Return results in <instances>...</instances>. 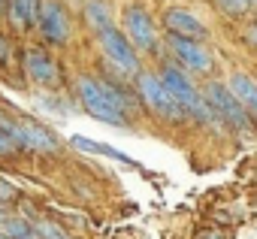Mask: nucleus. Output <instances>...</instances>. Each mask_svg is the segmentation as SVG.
I'll list each match as a JSON object with an SVG mask.
<instances>
[{
    "label": "nucleus",
    "mask_w": 257,
    "mask_h": 239,
    "mask_svg": "<svg viewBox=\"0 0 257 239\" xmlns=\"http://www.w3.org/2000/svg\"><path fill=\"white\" fill-rule=\"evenodd\" d=\"M73 97H76L79 109H82L85 115H91L94 122H103V125H109V128H131V125H134V118L127 115V112H121V109L109 100V94L103 91L97 73H79V76L73 79Z\"/></svg>",
    "instance_id": "nucleus-1"
},
{
    "label": "nucleus",
    "mask_w": 257,
    "mask_h": 239,
    "mask_svg": "<svg viewBox=\"0 0 257 239\" xmlns=\"http://www.w3.org/2000/svg\"><path fill=\"white\" fill-rule=\"evenodd\" d=\"M134 85H137V97L143 103V112H149L158 122H167V125H182L188 122V112L176 103V97L170 94V88L164 85L161 73L155 70H140L134 76Z\"/></svg>",
    "instance_id": "nucleus-2"
},
{
    "label": "nucleus",
    "mask_w": 257,
    "mask_h": 239,
    "mask_svg": "<svg viewBox=\"0 0 257 239\" xmlns=\"http://www.w3.org/2000/svg\"><path fill=\"white\" fill-rule=\"evenodd\" d=\"M118 28L127 34L143 55L149 58H164V31H158V22L155 16L143 7V4H124L121 7V16H118Z\"/></svg>",
    "instance_id": "nucleus-3"
},
{
    "label": "nucleus",
    "mask_w": 257,
    "mask_h": 239,
    "mask_svg": "<svg viewBox=\"0 0 257 239\" xmlns=\"http://www.w3.org/2000/svg\"><path fill=\"white\" fill-rule=\"evenodd\" d=\"M22 73L37 91H61L64 88V64L46 43H28L22 49Z\"/></svg>",
    "instance_id": "nucleus-4"
},
{
    "label": "nucleus",
    "mask_w": 257,
    "mask_h": 239,
    "mask_svg": "<svg viewBox=\"0 0 257 239\" xmlns=\"http://www.w3.org/2000/svg\"><path fill=\"white\" fill-rule=\"evenodd\" d=\"M203 97L212 103V109L224 118V125L230 128V131H251L254 128V115H251V109L230 91V85L227 82H218V79H209L206 85H203Z\"/></svg>",
    "instance_id": "nucleus-5"
},
{
    "label": "nucleus",
    "mask_w": 257,
    "mask_h": 239,
    "mask_svg": "<svg viewBox=\"0 0 257 239\" xmlns=\"http://www.w3.org/2000/svg\"><path fill=\"white\" fill-rule=\"evenodd\" d=\"M97 43H100V55H103L109 64H115L121 73H127L131 79L143 70V52H140L131 40H127V34H124L118 25L103 28V31L97 34Z\"/></svg>",
    "instance_id": "nucleus-6"
},
{
    "label": "nucleus",
    "mask_w": 257,
    "mask_h": 239,
    "mask_svg": "<svg viewBox=\"0 0 257 239\" xmlns=\"http://www.w3.org/2000/svg\"><path fill=\"white\" fill-rule=\"evenodd\" d=\"M164 52L194 76H212L215 73V55L206 43H197V40L164 31Z\"/></svg>",
    "instance_id": "nucleus-7"
},
{
    "label": "nucleus",
    "mask_w": 257,
    "mask_h": 239,
    "mask_svg": "<svg viewBox=\"0 0 257 239\" xmlns=\"http://www.w3.org/2000/svg\"><path fill=\"white\" fill-rule=\"evenodd\" d=\"M37 37L46 46H55V49H67L70 46V40H73V19L67 13L64 0H43V10H40V19H37Z\"/></svg>",
    "instance_id": "nucleus-8"
},
{
    "label": "nucleus",
    "mask_w": 257,
    "mask_h": 239,
    "mask_svg": "<svg viewBox=\"0 0 257 239\" xmlns=\"http://www.w3.org/2000/svg\"><path fill=\"white\" fill-rule=\"evenodd\" d=\"M13 137L19 140V146L25 152H34V155H58L61 152V137L52 128L34 122V118H19Z\"/></svg>",
    "instance_id": "nucleus-9"
},
{
    "label": "nucleus",
    "mask_w": 257,
    "mask_h": 239,
    "mask_svg": "<svg viewBox=\"0 0 257 239\" xmlns=\"http://www.w3.org/2000/svg\"><path fill=\"white\" fill-rule=\"evenodd\" d=\"M161 28L167 34H179V37H188V40H197V43H209V28L185 7H167L161 13Z\"/></svg>",
    "instance_id": "nucleus-10"
},
{
    "label": "nucleus",
    "mask_w": 257,
    "mask_h": 239,
    "mask_svg": "<svg viewBox=\"0 0 257 239\" xmlns=\"http://www.w3.org/2000/svg\"><path fill=\"white\" fill-rule=\"evenodd\" d=\"M43 10V0H10L7 7V31L16 37H28L37 31V19Z\"/></svg>",
    "instance_id": "nucleus-11"
},
{
    "label": "nucleus",
    "mask_w": 257,
    "mask_h": 239,
    "mask_svg": "<svg viewBox=\"0 0 257 239\" xmlns=\"http://www.w3.org/2000/svg\"><path fill=\"white\" fill-rule=\"evenodd\" d=\"M82 16H85V28L97 37L103 28L115 25L112 22V0H85L82 4Z\"/></svg>",
    "instance_id": "nucleus-12"
},
{
    "label": "nucleus",
    "mask_w": 257,
    "mask_h": 239,
    "mask_svg": "<svg viewBox=\"0 0 257 239\" xmlns=\"http://www.w3.org/2000/svg\"><path fill=\"white\" fill-rule=\"evenodd\" d=\"M227 79H230V82H227L230 91L254 112V109H257V76H254V73H245V70H236V73H230Z\"/></svg>",
    "instance_id": "nucleus-13"
},
{
    "label": "nucleus",
    "mask_w": 257,
    "mask_h": 239,
    "mask_svg": "<svg viewBox=\"0 0 257 239\" xmlns=\"http://www.w3.org/2000/svg\"><path fill=\"white\" fill-rule=\"evenodd\" d=\"M70 146H73V149H79V152H88V155H106V158H115L118 164L137 167V164H134V158H127L124 152H118V149H112V146H106V143H94V140H88V137H73V140H70Z\"/></svg>",
    "instance_id": "nucleus-14"
},
{
    "label": "nucleus",
    "mask_w": 257,
    "mask_h": 239,
    "mask_svg": "<svg viewBox=\"0 0 257 239\" xmlns=\"http://www.w3.org/2000/svg\"><path fill=\"white\" fill-rule=\"evenodd\" d=\"M4 230L13 236V239H40V233H37V224H34V218H22V215H10L7 221H4Z\"/></svg>",
    "instance_id": "nucleus-15"
},
{
    "label": "nucleus",
    "mask_w": 257,
    "mask_h": 239,
    "mask_svg": "<svg viewBox=\"0 0 257 239\" xmlns=\"http://www.w3.org/2000/svg\"><path fill=\"white\" fill-rule=\"evenodd\" d=\"M212 7H215L221 16H227V19H242V16L251 13V4H248V0H212Z\"/></svg>",
    "instance_id": "nucleus-16"
},
{
    "label": "nucleus",
    "mask_w": 257,
    "mask_h": 239,
    "mask_svg": "<svg viewBox=\"0 0 257 239\" xmlns=\"http://www.w3.org/2000/svg\"><path fill=\"white\" fill-rule=\"evenodd\" d=\"M34 224H37V233H40V239H64V236H70L64 224L46 221V218H34Z\"/></svg>",
    "instance_id": "nucleus-17"
},
{
    "label": "nucleus",
    "mask_w": 257,
    "mask_h": 239,
    "mask_svg": "<svg viewBox=\"0 0 257 239\" xmlns=\"http://www.w3.org/2000/svg\"><path fill=\"white\" fill-rule=\"evenodd\" d=\"M25 149L19 146V140L13 137V134H7V131H0V158H16V155H22Z\"/></svg>",
    "instance_id": "nucleus-18"
},
{
    "label": "nucleus",
    "mask_w": 257,
    "mask_h": 239,
    "mask_svg": "<svg viewBox=\"0 0 257 239\" xmlns=\"http://www.w3.org/2000/svg\"><path fill=\"white\" fill-rule=\"evenodd\" d=\"M10 64H13V40L0 28V70H10Z\"/></svg>",
    "instance_id": "nucleus-19"
},
{
    "label": "nucleus",
    "mask_w": 257,
    "mask_h": 239,
    "mask_svg": "<svg viewBox=\"0 0 257 239\" xmlns=\"http://www.w3.org/2000/svg\"><path fill=\"white\" fill-rule=\"evenodd\" d=\"M16 122H19V118L16 115H10L4 106H0V131H7V134H13L16 131Z\"/></svg>",
    "instance_id": "nucleus-20"
},
{
    "label": "nucleus",
    "mask_w": 257,
    "mask_h": 239,
    "mask_svg": "<svg viewBox=\"0 0 257 239\" xmlns=\"http://www.w3.org/2000/svg\"><path fill=\"white\" fill-rule=\"evenodd\" d=\"M242 40H245V46H251V49H257V22H251L245 31H242Z\"/></svg>",
    "instance_id": "nucleus-21"
},
{
    "label": "nucleus",
    "mask_w": 257,
    "mask_h": 239,
    "mask_svg": "<svg viewBox=\"0 0 257 239\" xmlns=\"http://www.w3.org/2000/svg\"><path fill=\"white\" fill-rule=\"evenodd\" d=\"M13 197H16V188H13V185H7L4 179H0V203H10Z\"/></svg>",
    "instance_id": "nucleus-22"
},
{
    "label": "nucleus",
    "mask_w": 257,
    "mask_h": 239,
    "mask_svg": "<svg viewBox=\"0 0 257 239\" xmlns=\"http://www.w3.org/2000/svg\"><path fill=\"white\" fill-rule=\"evenodd\" d=\"M7 7H10V0H0V19H7Z\"/></svg>",
    "instance_id": "nucleus-23"
},
{
    "label": "nucleus",
    "mask_w": 257,
    "mask_h": 239,
    "mask_svg": "<svg viewBox=\"0 0 257 239\" xmlns=\"http://www.w3.org/2000/svg\"><path fill=\"white\" fill-rule=\"evenodd\" d=\"M200 239H224V236H221V233H203Z\"/></svg>",
    "instance_id": "nucleus-24"
},
{
    "label": "nucleus",
    "mask_w": 257,
    "mask_h": 239,
    "mask_svg": "<svg viewBox=\"0 0 257 239\" xmlns=\"http://www.w3.org/2000/svg\"><path fill=\"white\" fill-rule=\"evenodd\" d=\"M251 115H254V125H257V109H254V112H251Z\"/></svg>",
    "instance_id": "nucleus-25"
},
{
    "label": "nucleus",
    "mask_w": 257,
    "mask_h": 239,
    "mask_svg": "<svg viewBox=\"0 0 257 239\" xmlns=\"http://www.w3.org/2000/svg\"><path fill=\"white\" fill-rule=\"evenodd\" d=\"M64 239H73V236H64Z\"/></svg>",
    "instance_id": "nucleus-26"
}]
</instances>
